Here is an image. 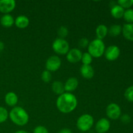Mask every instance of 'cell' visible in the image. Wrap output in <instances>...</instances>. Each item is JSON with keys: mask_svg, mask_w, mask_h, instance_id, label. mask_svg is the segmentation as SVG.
I'll return each instance as SVG.
<instances>
[{"mask_svg": "<svg viewBox=\"0 0 133 133\" xmlns=\"http://www.w3.org/2000/svg\"><path fill=\"white\" fill-rule=\"evenodd\" d=\"M77 104V99L75 95L69 92H64L58 96L56 101L57 109L63 114H69L74 111Z\"/></svg>", "mask_w": 133, "mask_h": 133, "instance_id": "obj_1", "label": "cell"}, {"mask_svg": "<svg viewBox=\"0 0 133 133\" xmlns=\"http://www.w3.org/2000/svg\"><path fill=\"white\" fill-rule=\"evenodd\" d=\"M9 117L13 123L18 126H24L29 121V116L25 110L21 107H14L9 114Z\"/></svg>", "mask_w": 133, "mask_h": 133, "instance_id": "obj_2", "label": "cell"}, {"mask_svg": "<svg viewBox=\"0 0 133 133\" xmlns=\"http://www.w3.org/2000/svg\"><path fill=\"white\" fill-rule=\"evenodd\" d=\"M87 48L88 53H90L93 58H100L102 57L106 49L103 41L97 38L91 41Z\"/></svg>", "mask_w": 133, "mask_h": 133, "instance_id": "obj_3", "label": "cell"}, {"mask_svg": "<svg viewBox=\"0 0 133 133\" xmlns=\"http://www.w3.org/2000/svg\"><path fill=\"white\" fill-rule=\"evenodd\" d=\"M94 123L93 116L89 114H84L81 116L77 120L76 125L81 132H87L92 129Z\"/></svg>", "mask_w": 133, "mask_h": 133, "instance_id": "obj_4", "label": "cell"}, {"mask_svg": "<svg viewBox=\"0 0 133 133\" xmlns=\"http://www.w3.org/2000/svg\"><path fill=\"white\" fill-rule=\"evenodd\" d=\"M52 48L57 54L66 55L70 50V45L67 40L63 38H56L52 44Z\"/></svg>", "mask_w": 133, "mask_h": 133, "instance_id": "obj_5", "label": "cell"}, {"mask_svg": "<svg viewBox=\"0 0 133 133\" xmlns=\"http://www.w3.org/2000/svg\"><path fill=\"white\" fill-rule=\"evenodd\" d=\"M62 61L60 57L57 55H53L49 57L45 62V68L50 72L56 71L61 68Z\"/></svg>", "mask_w": 133, "mask_h": 133, "instance_id": "obj_6", "label": "cell"}, {"mask_svg": "<svg viewBox=\"0 0 133 133\" xmlns=\"http://www.w3.org/2000/svg\"><path fill=\"white\" fill-rule=\"evenodd\" d=\"M122 110L118 104L111 103L106 108V114L110 119L116 120L121 116Z\"/></svg>", "mask_w": 133, "mask_h": 133, "instance_id": "obj_7", "label": "cell"}, {"mask_svg": "<svg viewBox=\"0 0 133 133\" xmlns=\"http://www.w3.org/2000/svg\"><path fill=\"white\" fill-rule=\"evenodd\" d=\"M104 55H105V58L108 61H116L120 55V49L117 45H110L107 49H105Z\"/></svg>", "mask_w": 133, "mask_h": 133, "instance_id": "obj_8", "label": "cell"}, {"mask_svg": "<svg viewBox=\"0 0 133 133\" xmlns=\"http://www.w3.org/2000/svg\"><path fill=\"white\" fill-rule=\"evenodd\" d=\"M82 53L81 51L78 48H73L70 49L66 54V59L71 64H75L81 61Z\"/></svg>", "mask_w": 133, "mask_h": 133, "instance_id": "obj_9", "label": "cell"}, {"mask_svg": "<svg viewBox=\"0 0 133 133\" xmlns=\"http://www.w3.org/2000/svg\"><path fill=\"white\" fill-rule=\"evenodd\" d=\"M16 2L14 0H0V12L3 14H9L14 10Z\"/></svg>", "mask_w": 133, "mask_h": 133, "instance_id": "obj_10", "label": "cell"}, {"mask_svg": "<svg viewBox=\"0 0 133 133\" xmlns=\"http://www.w3.org/2000/svg\"><path fill=\"white\" fill-rule=\"evenodd\" d=\"M110 128V121L105 118L99 119L95 125V130L97 133H106Z\"/></svg>", "mask_w": 133, "mask_h": 133, "instance_id": "obj_11", "label": "cell"}, {"mask_svg": "<svg viewBox=\"0 0 133 133\" xmlns=\"http://www.w3.org/2000/svg\"><path fill=\"white\" fill-rule=\"evenodd\" d=\"M64 85L65 92L71 93L77 88L79 85V81L75 77H70L65 82Z\"/></svg>", "mask_w": 133, "mask_h": 133, "instance_id": "obj_12", "label": "cell"}, {"mask_svg": "<svg viewBox=\"0 0 133 133\" xmlns=\"http://www.w3.org/2000/svg\"><path fill=\"white\" fill-rule=\"evenodd\" d=\"M81 76L86 79H91L95 74L94 70L91 65H83L80 68Z\"/></svg>", "mask_w": 133, "mask_h": 133, "instance_id": "obj_13", "label": "cell"}, {"mask_svg": "<svg viewBox=\"0 0 133 133\" xmlns=\"http://www.w3.org/2000/svg\"><path fill=\"white\" fill-rule=\"evenodd\" d=\"M30 23L28 17L25 15H19L17 17L14 21V24L19 29H25Z\"/></svg>", "mask_w": 133, "mask_h": 133, "instance_id": "obj_14", "label": "cell"}, {"mask_svg": "<svg viewBox=\"0 0 133 133\" xmlns=\"http://www.w3.org/2000/svg\"><path fill=\"white\" fill-rule=\"evenodd\" d=\"M5 103L9 107H16L18 102V97L14 92H9L5 96Z\"/></svg>", "mask_w": 133, "mask_h": 133, "instance_id": "obj_15", "label": "cell"}, {"mask_svg": "<svg viewBox=\"0 0 133 133\" xmlns=\"http://www.w3.org/2000/svg\"><path fill=\"white\" fill-rule=\"evenodd\" d=\"M122 33L127 40L133 41V23H126L123 25Z\"/></svg>", "mask_w": 133, "mask_h": 133, "instance_id": "obj_16", "label": "cell"}, {"mask_svg": "<svg viewBox=\"0 0 133 133\" xmlns=\"http://www.w3.org/2000/svg\"><path fill=\"white\" fill-rule=\"evenodd\" d=\"M109 33V29L105 25L100 24L96 27V35L97 39L103 40Z\"/></svg>", "mask_w": 133, "mask_h": 133, "instance_id": "obj_17", "label": "cell"}, {"mask_svg": "<svg viewBox=\"0 0 133 133\" xmlns=\"http://www.w3.org/2000/svg\"><path fill=\"white\" fill-rule=\"evenodd\" d=\"M14 18L10 14H4L0 19V23L1 25L6 28L11 27L14 24Z\"/></svg>", "mask_w": 133, "mask_h": 133, "instance_id": "obj_18", "label": "cell"}, {"mask_svg": "<svg viewBox=\"0 0 133 133\" xmlns=\"http://www.w3.org/2000/svg\"><path fill=\"white\" fill-rule=\"evenodd\" d=\"M125 10L123 8L118 5H115L112 6L110 10V14L113 18L116 19H119L123 16Z\"/></svg>", "mask_w": 133, "mask_h": 133, "instance_id": "obj_19", "label": "cell"}, {"mask_svg": "<svg viewBox=\"0 0 133 133\" xmlns=\"http://www.w3.org/2000/svg\"><path fill=\"white\" fill-rule=\"evenodd\" d=\"M52 90L55 94L60 96L65 92L64 85L61 81H56L52 84Z\"/></svg>", "mask_w": 133, "mask_h": 133, "instance_id": "obj_20", "label": "cell"}, {"mask_svg": "<svg viewBox=\"0 0 133 133\" xmlns=\"http://www.w3.org/2000/svg\"><path fill=\"white\" fill-rule=\"evenodd\" d=\"M122 32V27L118 24L112 25L109 29V34L111 36L116 37L121 34Z\"/></svg>", "mask_w": 133, "mask_h": 133, "instance_id": "obj_21", "label": "cell"}, {"mask_svg": "<svg viewBox=\"0 0 133 133\" xmlns=\"http://www.w3.org/2000/svg\"><path fill=\"white\" fill-rule=\"evenodd\" d=\"M123 17L127 23H133V9H129L125 10Z\"/></svg>", "mask_w": 133, "mask_h": 133, "instance_id": "obj_22", "label": "cell"}, {"mask_svg": "<svg viewBox=\"0 0 133 133\" xmlns=\"http://www.w3.org/2000/svg\"><path fill=\"white\" fill-rule=\"evenodd\" d=\"M93 61V57L91 56L88 52L83 53L81 58V62H83V65H90Z\"/></svg>", "mask_w": 133, "mask_h": 133, "instance_id": "obj_23", "label": "cell"}, {"mask_svg": "<svg viewBox=\"0 0 133 133\" xmlns=\"http://www.w3.org/2000/svg\"><path fill=\"white\" fill-rule=\"evenodd\" d=\"M9 112L3 107H0V123L6 122L9 118Z\"/></svg>", "mask_w": 133, "mask_h": 133, "instance_id": "obj_24", "label": "cell"}, {"mask_svg": "<svg viewBox=\"0 0 133 133\" xmlns=\"http://www.w3.org/2000/svg\"><path fill=\"white\" fill-rule=\"evenodd\" d=\"M68 29L65 26H61L57 31V34H58L60 38L64 39L68 35Z\"/></svg>", "mask_w": 133, "mask_h": 133, "instance_id": "obj_25", "label": "cell"}, {"mask_svg": "<svg viewBox=\"0 0 133 133\" xmlns=\"http://www.w3.org/2000/svg\"><path fill=\"white\" fill-rule=\"evenodd\" d=\"M41 79L44 83H48L51 81L52 79L51 72L49 71L48 70H44L42 71L41 75Z\"/></svg>", "mask_w": 133, "mask_h": 133, "instance_id": "obj_26", "label": "cell"}, {"mask_svg": "<svg viewBox=\"0 0 133 133\" xmlns=\"http://www.w3.org/2000/svg\"><path fill=\"white\" fill-rule=\"evenodd\" d=\"M118 5L123 9H129L133 5V0H119L118 1Z\"/></svg>", "mask_w": 133, "mask_h": 133, "instance_id": "obj_27", "label": "cell"}, {"mask_svg": "<svg viewBox=\"0 0 133 133\" xmlns=\"http://www.w3.org/2000/svg\"><path fill=\"white\" fill-rule=\"evenodd\" d=\"M124 95L125 97L127 99V100L131 101V102H133V86H131L127 88Z\"/></svg>", "mask_w": 133, "mask_h": 133, "instance_id": "obj_28", "label": "cell"}, {"mask_svg": "<svg viewBox=\"0 0 133 133\" xmlns=\"http://www.w3.org/2000/svg\"><path fill=\"white\" fill-rule=\"evenodd\" d=\"M33 133H49V131L44 126L39 125L34 129Z\"/></svg>", "mask_w": 133, "mask_h": 133, "instance_id": "obj_29", "label": "cell"}, {"mask_svg": "<svg viewBox=\"0 0 133 133\" xmlns=\"http://www.w3.org/2000/svg\"><path fill=\"white\" fill-rule=\"evenodd\" d=\"M89 40L87 39V38H82L79 40V47L82 48H88V45H89Z\"/></svg>", "mask_w": 133, "mask_h": 133, "instance_id": "obj_30", "label": "cell"}, {"mask_svg": "<svg viewBox=\"0 0 133 133\" xmlns=\"http://www.w3.org/2000/svg\"><path fill=\"white\" fill-rule=\"evenodd\" d=\"M121 121H122V123L127 124L131 122V117L128 114H123V116H121Z\"/></svg>", "mask_w": 133, "mask_h": 133, "instance_id": "obj_31", "label": "cell"}, {"mask_svg": "<svg viewBox=\"0 0 133 133\" xmlns=\"http://www.w3.org/2000/svg\"><path fill=\"white\" fill-rule=\"evenodd\" d=\"M58 133H73V132L72 131H71V129H70L64 128V129H62L61 130H60Z\"/></svg>", "mask_w": 133, "mask_h": 133, "instance_id": "obj_32", "label": "cell"}, {"mask_svg": "<svg viewBox=\"0 0 133 133\" xmlns=\"http://www.w3.org/2000/svg\"><path fill=\"white\" fill-rule=\"evenodd\" d=\"M4 47H5V45H4L3 43L1 41H0V52L4 49Z\"/></svg>", "mask_w": 133, "mask_h": 133, "instance_id": "obj_33", "label": "cell"}, {"mask_svg": "<svg viewBox=\"0 0 133 133\" xmlns=\"http://www.w3.org/2000/svg\"><path fill=\"white\" fill-rule=\"evenodd\" d=\"M14 133H29V132H27V131H25V130H19V131H16Z\"/></svg>", "mask_w": 133, "mask_h": 133, "instance_id": "obj_34", "label": "cell"}, {"mask_svg": "<svg viewBox=\"0 0 133 133\" xmlns=\"http://www.w3.org/2000/svg\"><path fill=\"white\" fill-rule=\"evenodd\" d=\"M79 133H84V132H79Z\"/></svg>", "mask_w": 133, "mask_h": 133, "instance_id": "obj_35", "label": "cell"}]
</instances>
